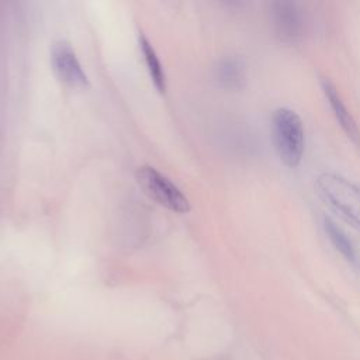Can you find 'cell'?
Segmentation results:
<instances>
[{
  "label": "cell",
  "instance_id": "6da1fadb",
  "mask_svg": "<svg viewBox=\"0 0 360 360\" xmlns=\"http://www.w3.org/2000/svg\"><path fill=\"white\" fill-rule=\"evenodd\" d=\"M271 134L280 160L290 169L297 167L304 156L305 129L301 117L291 108L280 107L271 115Z\"/></svg>",
  "mask_w": 360,
  "mask_h": 360
},
{
  "label": "cell",
  "instance_id": "7a4b0ae2",
  "mask_svg": "<svg viewBox=\"0 0 360 360\" xmlns=\"http://www.w3.org/2000/svg\"><path fill=\"white\" fill-rule=\"evenodd\" d=\"M321 198L360 231V187L342 174L325 172L315 181Z\"/></svg>",
  "mask_w": 360,
  "mask_h": 360
},
{
  "label": "cell",
  "instance_id": "3957f363",
  "mask_svg": "<svg viewBox=\"0 0 360 360\" xmlns=\"http://www.w3.org/2000/svg\"><path fill=\"white\" fill-rule=\"evenodd\" d=\"M135 177L143 193L160 205L176 212H187L190 210V201L186 194L156 167L143 165L136 169Z\"/></svg>",
  "mask_w": 360,
  "mask_h": 360
},
{
  "label": "cell",
  "instance_id": "277c9868",
  "mask_svg": "<svg viewBox=\"0 0 360 360\" xmlns=\"http://www.w3.org/2000/svg\"><path fill=\"white\" fill-rule=\"evenodd\" d=\"M271 25L276 37L285 44L298 42L305 31L302 8L295 1L280 0L271 3Z\"/></svg>",
  "mask_w": 360,
  "mask_h": 360
},
{
  "label": "cell",
  "instance_id": "5b68a950",
  "mask_svg": "<svg viewBox=\"0 0 360 360\" xmlns=\"http://www.w3.org/2000/svg\"><path fill=\"white\" fill-rule=\"evenodd\" d=\"M51 65L56 77L70 87L89 86V77L79 62L72 45L59 39L52 44L51 48Z\"/></svg>",
  "mask_w": 360,
  "mask_h": 360
},
{
  "label": "cell",
  "instance_id": "8992f818",
  "mask_svg": "<svg viewBox=\"0 0 360 360\" xmlns=\"http://www.w3.org/2000/svg\"><path fill=\"white\" fill-rule=\"evenodd\" d=\"M321 84H322L323 94L328 98V103H329V105L333 111V115L338 120L340 128L347 135V138H350V141L353 143L360 145V128H359L356 120L353 118L352 112L347 110L346 104L343 103L336 86L328 79H322Z\"/></svg>",
  "mask_w": 360,
  "mask_h": 360
},
{
  "label": "cell",
  "instance_id": "52a82bcc",
  "mask_svg": "<svg viewBox=\"0 0 360 360\" xmlns=\"http://www.w3.org/2000/svg\"><path fill=\"white\" fill-rule=\"evenodd\" d=\"M215 72H217V79L224 87L239 89L245 84L246 68H245V62L239 56L222 58L218 62Z\"/></svg>",
  "mask_w": 360,
  "mask_h": 360
},
{
  "label": "cell",
  "instance_id": "ba28073f",
  "mask_svg": "<svg viewBox=\"0 0 360 360\" xmlns=\"http://www.w3.org/2000/svg\"><path fill=\"white\" fill-rule=\"evenodd\" d=\"M139 49L143 55L148 72L150 75V79H152L155 87L160 93H165V90H166V73H165L163 65H162L153 45L150 44L148 37L142 32H139Z\"/></svg>",
  "mask_w": 360,
  "mask_h": 360
},
{
  "label": "cell",
  "instance_id": "9c48e42d",
  "mask_svg": "<svg viewBox=\"0 0 360 360\" xmlns=\"http://www.w3.org/2000/svg\"><path fill=\"white\" fill-rule=\"evenodd\" d=\"M323 229L340 255L346 260L354 263L357 260V252L347 233L329 217H323Z\"/></svg>",
  "mask_w": 360,
  "mask_h": 360
}]
</instances>
